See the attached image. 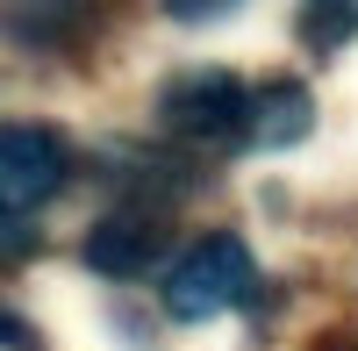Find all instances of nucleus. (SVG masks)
Here are the masks:
<instances>
[{"label":"nucleus","instance_id":"nucleus-8","mask_svg":"<svg viewBox=\"0 0 358 351\" xmlns=\"http://www.w3.org/2000/svg\"><path fill=\"white\" fill-rule=\"evenodd\" d=\"M229 8H244V0H165L172 22H215V15H229Z\"/></svg>","mask_w":358,"mask_h":351},{"label":"nucleus","instance_id":"nucleus-5","mask_svg":"<svg viewBox=\"0 0 358 351\" xmlns=\"http://www.w3.org/2000/svg\"><path fill=\"white\" fill-rule=\"evenodd\" d=\"M86 15H94V0H0V29L22 43H72Z\"/></svg>","mask_w":358,"mask_h":351},{"label":"nucleus","instance_id":"nucleus-6","mask_svg":"<svg viewBox=\"0 0 358 351\" xmlns=\"http://www.w3.org/2000/svg\"><path fill=\"white\" fill-rule=\"evenodd\" d=\"M308 108H315L308 86H294V79L287 86H265V94L251 101V136L258 143H301L308 136Z\"/></svg>","mask_w":358,"mask_h":351},{"label":"nucleus","instance_id":"nucleus-9","mask_svg":"<svg viewBox=\"0 0 358 351\" xmlns=\"http://www.w3.org/2000/svg\"><path fill=\"white\" fill-rule=\"evenodd\" d=\"M22 344H29V330L15 323V315H8V308H0V351H22Z\"/></svg>","mask_w":358,"mask_h":351},{"label":"nucleus","instance_id":"nucleus-7","mask_svg":"<svg viewBox=\"0 0 358 351\" xmlns=\"http://www.w3.org/2000/svg\"><path fill=\"white\" fill-rule=\"evenodd\" d=\"M358 36V0H301V43L308 50H337Z\"/></svg>","mask_w":358,"mask_h":351},{"label":"nucleus","instance_id":"nucleus-3","mask_svg":"<svg viewBox=\"0 0 358 351\" xmlns=\"http://www.w3.org/2000/svg\"><path fill=\"white\" fill-rule=\"evenodd\" d=\"M65 187V143L50 129H0V222H15L29 208H43V201Z\"/></svg>","mask_w":358,"mask_h":351},{"label":"nucleus","instance_id":"nucleus-1","mask_svg":"<svg viewBox=\"0 0 358 351\" xmlns=\"http://www.w3.org/2000/svg\"><path fill=\"white\" fill-rule=\"evenodd\" d=\"M251 301H258V266H251L244 237H201L165 273V308L179 323H208V315H229Z\"/></svg>","mask_w":358,"mask_h":351},{"label":"nucleus","instance_id":"nucleus-4","mask_svg":"<svg viewBox=\"0 0 358 351\" xmlns=\"http://www.w3.org/2000/svg\"><path fill=\"white\" fill-rule=\"evenodd\" d=\"M158 251H165V229L151 215H108L86 237V266L108 273V280H136V273L158 266Z\"/></svg>","mask_w":358,"mask_h":351},{"label":"nucleus","instance_id":"nucleus-2","mask_svg":"<svg viewBox=\"0 0 358 351\" xmlns=\"http://www.w3.org/2000/svg\"><path fill=\"white\" fill-rule=\"evenodd\" d=\"M251 86L229 79V72H187L158 94V122L187 143H236L251 136Z\"/></svg>","mask_w":358,"mask_h":351}]
</instances>
